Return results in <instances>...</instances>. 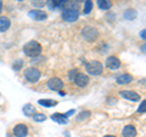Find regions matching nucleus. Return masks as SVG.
I'll list each match as a JSON object with an SVG mask.
<instances>
[{
	"mask_svg": "<svg viewBox=\"0 0 146 137\" xmlns=\"http://www.w3.org/2000/svg\"><path fill=\"white\" fill-rule=\"evenodd\" d=\"M73 81H74L76 85L79 86V88H85V86L89 84V76L84 74V73H77V75Z\"/></svg>",
	"mask_w": 146,
	"mask_h": 137,
	"instance_id": "obj_9",
	"label": "nucleus"
},
{
	"mask_svg": "<svg viewBox=\"0 0 146 137\" xmlns=\"http://www.w3.org/2000/svg\"><path fill=\"white\" fill-rule=\"evenodd\" d=\"M105 66L111 70H117L118 68L121 67V61L118 60V57H116V56H110V57H107L106 62H105Z\"/></svg>",
	"mask_w": 146,
	"mask_h": 137,
	"instance_id": "obj_8",
	"label": "nucleus"
},
{
	"mask_svg": "<svg viewBox=\"0 0 146 137\" xmlns=\"http://www.w3.org/2000/svg\"><path fill=\"white\" fill-rule=\"evenodd\" d=\"M62 18H63V21H66V22H76L79 18V11L72 10V9H63Z\"/></svg>",
	"mask_w": 146,
	"mask_h": 137,
	"instance_id": "obj_5",
	"label": "nucleus"
},
{
	"mask_svg": "<svg viewBox=\"0 0 146 137\" xmlns=\"http://www.w3.org/2000/svg\"><path fill=\"white\" fill-rule=\"evenodd\" d=\"M33 120L38 121V123H42V121L46 120V117H45V114H43V113H35L33 115Z\"/></svg>",
	"mask_w": 146,
	"mask_h": 137,
	"instance_id": "obj_21",
	"label": "nucleus"
},
{
	"mask_svg": "<svg viewBox=\"0 0 146 137\" xmlns=\"http://www.w3.org/2000/svg\"><path fill=\"white\" fill-rule=\"evenodd\" d=\"M119 95L122 96L123 98L128 99V101H131V102H138V101H140V98H141V96L138 92H135V91H130V90L121 91Z\"/></svg>",
	"mask_w": 146,
	"mask_h": 137,
	"instance_id": "obj_7",
	"label": "nucleus"
},
{
	"mask_svg": "<svg viewBox=\"0 0 146 137\" xmlns=\"http://www.w3.org/2000/svg\"><path fill=\"white\" fill-rule=\"evenodd\" d=\"M71 0H57V6H63L67 5V3H70Z\"/></svg>",
	"mask_w": 146,
	"mask_h": 137,
	"instance_id": "obj_28",
	"label": "nucleus"
},
{
	"mask_svg": "<svg viewBox=\"0 0 146 137\" xmlns=\"http://www.w3.org/2000/svg\"><path fill=\"white\" fill-rule=\"evenodd\" d=\"M123 137H135L136 136V129L133 125H127L122 131Z\"/></svg>",
	"mask_w": 146,
	"mask_h": 137,
	"instance_id": "obj_14",
	"label": "nucleus"
},
{
	"mask_svg": "<svg viewBox=\"0 0 146 137\" xmlns=\"http://www.w3.org/2000/svg\"><path fill=\"white\" fill-rule=\"evenodd\" d=\"M32 4L36 7H43L45 5V0H32Z\"/></svg>",
	"mask_w": 146,
	"mask_h": 137,
	"instance_id": "obj_24",
	"label": "nucleus"
},
{
	"mask_svg": "<svg viewBox=\"0 0 146 137\" xmlns=\"http://www.w3.org/2000/svg\"><path fill=\"white\" fill-rule=\"evenodd\" d=\"M133 81V75L129 74V73H123V74L118 75L117 79H116V83L119 84V85H127V84H130Z\"/></svg>",
	"mask_w": 146,
	"mask_h": 137,
	"instance_id": "obj_12",
	"label": "nucleus"
},
{
	"mask_svg": "<svg viewBox=\"0 0 146 137\" xmlns=\"http://www.w3.org/2000/svg\"><path fill=\"white\" fill-rule=\"evenodd\" d=\"M91 113L89 111H83L82 113L78 114V117H77V121H83V120H86L88 118H90Z\"/></svg>",
	"mask_w": 146,
	"mask_h": 137,
	"instance_id": "obj_19",
	"label": "nucleus"
},
{
	"mask_svg": "<svg viewBox=\"0 0 146 137\" xmlns=\"http://www.w3.org/2000/svg\"><path fill=\"white\" fill-rule=\"evenodd\" d=\"M18 1H22V0H18Z\"/></svg>",
	"mask_w": 146,
	"mask_h": 137,
	"instance_id": "obj_33",
	"label": "nucleus"
},
{
	"mask_svg": "<svg viewBox=\"0 0 146 137\" xmlns=\"http://www.w3.org/2000/svg\"><path fill=\"white\" fill-rule=\"evenodd\" d=\"M140 35H141V38H143V39L145 40V35H146V32H145V29H143V30H141V33H140Z\"/></svg>",
	"mask_w": 146,
	"mask_h": 137,
	"instance_id": "obj_29",
	"label": "nucleus"
},
{
	"mask_svg": "<svg viewBox=\"0 0 146 137\" xmlns=\"http://www.w3.org/2000/svg\"><path fill=\"white\" fill-rule=\"evenodd\" d=\"M145 104H146L145 99H144V101H141V104H140V107L138 109V113H145Z\"/></svg>",
	"mask_w": 146,
	"mask_h": 137,
	"instance_id": "obj_26",
	"label": "nucleus"
},
{
	"mask_svg": "<svg viewBox=\"0 0 146 137\" xmlns=\"http://www.w3.org/2000/svg\"><path fill=\"white\" fill-rule=\"evenodd\" d=\"M91 10H93V1L91 0H86L84 3V13H90Z\"/></svg>",
	"mask_w": 146,
	"mask_h": 137,
	"instance_id": "obj_22",
	"label": "nucleus"
},
{
	"mask_svg": "<svg viewBox=\"0 0 146 137\" xmlns=\"http://www.w3.org/2000/svg\"><path fill=\"white\" fill-rule=\"evenodd\" d=\"M85 70L90 75H100L104 72V66L99 61H90L88 63H85Z\"/></svg>",
	"mask_w": 146,
	"mask_h": 137,
	"instance_id": "obj_3",
	"label": "nucleus"
},
{
	"mask_svg": "<svg viewBox=\"0 0 146 137\" xmlns=\"http://www.w3.org/2000/svg\"><path fill=\"white\" fill-rule=\"evenodd\" d=\"M40 106H44V107H54V106H56L57 104V101H54V99H39V102H38Z\"/></svg>",
	"mask_w": 146,
	"mask_h": 137,
	"instance_id": "obj_18",
	"label": "nucleus"
},
{
	"mask_svg": "<svg viewBox=\"0 0 146 137\" xmlns=\"http://www.w3.org/2000/svg\"><path fill=\"white\" fill-rule=\"evenodd\" d=\"M10 26H11L10 18H9V17H5V16L0 17V32H1V33L6 32L9 28H10Z\"/></svg>",
	"mask_w": 146,
	"mask_h": 137,
	"instance_id": "obj_15",
	"label": "nucleus"
},
{
	"mask_svg": "<svg viewBox=\"0 0 146 137\" xmlns=\"http://www.w3.org/2000/svg\"><path fill=\"white\" fill-rule=\"evenodd\" d=\"M42 45H40L36 40H31L23 46V52L26 56L28 57H36L42 53Z\"/></svg>",
	"mask_w": 146,
	"mask_h": 137,
	"instance_id": "obj_1",
	"label": "nucleus"
},
{
	"mask_svg": "<svg viewBox=\"0 0 146 137\" xmlns=\"http://www.w3.org/2000/svg\"><path fill=\"white\" fill-rule=\"evenodd\" d=\"M46 86H48L50 90H52V91H58V92H60V91L63 89L65 84H63V81L60 79V78L52 76V78H50V79L48 80Z\"/></svg>",
	"mask_w": 146,
	"mask_h": 137,
	"instance_id": "obj_6",
	"label": "nucleus"
},
{
	"mask_svg": "<svg viewBox=\"0 0 146 137\" xmlns=\"http://www.w3.org/2000/svg\"><path fill=\"white\" fill-rule=\"evenodd\" d=\"M23 113H25V115H27V117H33L35 114V107L33 106V104H31V103H27V104H25V107H23Z\"/></svg>",
	"mask_w": 146,
	"mask_h": 137,
	"instance_id": "obj_16",
	"label": "nucleus"
},
{
	"mask_svg": "<svg viewBox=\"0 0 146 137\" xmlns=\"http://www.w3.org/2000/svg\"><path fill=\"white\" fill-rule=\"evenodd\" d=\"M51 119L54 121L58 123V124H67L68 123V117L66 114H62V113H54L51 115Z\"/></svg>",
	"mask_w": 146,
	"mask_h": 137,
	"instance_id": "obj_13",
	"label": "nucleus"
},
{
	"mask_svg": "<svg viewBox=\"0 0 146 137\" xmlns=\"http://www.w3.org/2000/svg\"><path fill=\"white\" fill-rule=\"evenodd\" d=\"M77 69H71V72L68 73V79H70V81H73L74 80V78H76V75H77Z\"/></svg>",
	"mask_w": 146,
	"mask_h": 137,
	"instance_id": "obj_25",
	"label": "nucleus"
},
{
	"mask_svg": "<svg viewBox=\"0 0 146 137\" xmlns=\"http://www.w3.org/2000/svg\"><path fill=\"white\" fill-rule=\"evenodd\" d=\"M104 137H116V136H113V135H106V136H104Z\"/></svg>",
	"mask_w": 146,
	"mask_h": 137,
	"instance_id": "obj_32",
	"label": "nucleus"
},
{
	"mask_svg": "<svg viewBox=\"0 0 146 137\" xmlns=\"http://www.w3.org/2000/svg\"><path fill=\"white\" fill-rule=\"evenodd\" d=\"M83 1L85 3V1H86V0H76V3H83Z\"/></svg>",
	"mask_w": 146,
	"mask_h": 137,
	"instance_id": "obj_31",
	"label": "nucleus"
},
{
	"mask_svg": "<svg viewBox=\"0 0 146 137\" xmlns=\"http://www.w3.org/2000/svg\"><path fill=\"white\" fill-rule=\"evenodd\" d=\"M98 6L101 10H110L112 7V3L110 0H98Z\"/></svg>",
	"mask_w": 146,
	"mask_h": 137,
	"instance_id": "obj_17",
	"label": "nucleus"
},
{
	"mask_svg": "<svg viewBox=\"0 0 146 137\" xmlns=\"http://www.w3.org/2000/svg\"><path fill=\"white\" fill-rule=\"evenodd\" d=\"M82 35H83V38L86 40V41H94V40L99 36V32L96 28H94V27L86 26L82 29Z\"/></svg>",
	"mask_w": 146,
	"mask_h": 137,
	"instance_id": "obj_4",
	"label": "nucleus"
},
{
	"mask_svg": "<svg viewBox=\"0 0 146 137\" xmlns=\"http://www.w3.org/2000/svg\"><path fill=\"white\" fill-rule=\"evenodd\" d=\"M28 15L31 18H33L34 21H38V22H42V21L48 18L46 12L43 11V10H32V11H29Z\"/></svg>",
	"mask_w": 146,
	"mask_h": 137,
	"instance_id": "obj_10",
	"label": "nucleus"
},
{
	"mask_svg": "<svg viewBox=\"0 0 146 137\" xmlns=\"http://www.w3.org/2000/svg\"><path fill=\"white\" fill-rule=\"evenodd\" d=\"M28 134V127L25 124H17L13 127V135L16 137H26Z\"/></svg>",
	"mask_w": 146,
	"mask_h": 137,
	"instance_id": "obj_11",
	"label": "nucleus"
},
{
	"mask_svg": "<svg viewBox=\"0 0 146 137\" xmlns=\"http://www.w3.org/2000/svg\"><path fill=\"white\" fill-rule=\"evenodd\" d=\"M136 16H138V13H136L135 10H127L124 12V17L127 18L128 21H133Z\"/></svg>",
	"mask_w": 146,
	"mask_h": 137,
	"instance_id": "obj_20",
	"label": "nucleus"
},
{
	"mask_svg": "<svg viewBox=\"0 0 146 137\" xmlns=\"http://www.w3.org/2000/svg\"><path fill=\"white\" fill-rule=\"evenodd\" d=\"M22 68V61H17L15 65H13V69L15 70H20Z\"/></svg>",
	"mask_w": 146,
	"mask_h": 137,
	"instance_id": "obj_27",
	"label": "nucleus"
},
{
	"mask_svg": "<svg viewBox=\"0 0 146 137\" xmlns=\"http://www.w3.org/2000/svg\"><path fill=\"white\" fill-rule=\"evenodd\" d=\"M3 6H4L3 0H0V13H1V11H3Z\"/></svg>",
	"mask_w": 146,
	"mask_h": 137,
	"instance_id": "obj_30",
	"label": "nucleus"
},
{
	"mask_svg": "<svg viewBox=\"0 0 146 137\" xmlns=\"http://www.w3.org/2000/svg\"><path fill=\"white\" fill-rule=\"evenodd\" d=\"M23 76H25V79L28 81V83L35 84V83H38V81H39L40 76H42V73H40V70L38 69V68L28 67V68H26V69H25Z\"/></svg>",
	"mask_w": 146,
	"mask_h": 137,
	"instance_id": "obj_2",
	"label": "nucleus"
},
{
	"mask_svg": "<svg viewBox=\"0 0 146 137\" xmlns=\"http://www.w3.org/2000/svg\"><path fill=\"white\" fill-rule=\"evenodd\" d=\"M45 4L50 7V9H55V7H57V0H46L45 1Z\"/></svg>",
	"mask_w": 146,
	"mask_h": 137,
	"instance_id": "obj_23",
	"label": "nucleus"
}]
</instances>
